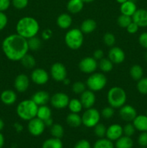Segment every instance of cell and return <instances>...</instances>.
Instances as JSON below:
<instances>
[{
  "mask_svg": "<svg viewBox=\"0 0 147 148\" xmlns=\"http://www.w3.org/2000/svg\"><path fill=\"white\" fill-rule=\"evenodd\" d=\"M144 57H145V59L147 61V51L145 53V55H144Z\"/></svg>",
  "mask_w": 147,
  "mask_h": 148,
  "instance_id": "6125c7cd",
  "label": "cell"
},
{
  "mask_svg": "<svg viewBox=\"0 0 147 148\" xmlns=\"http://www.w3.org/2000/svg\"><path fill=\"white\" fill-rule=\"evenodd\" d=\"M103 56L104 53L103 51H102V50H101V49H97V50H95L93 53V58L95 59H96L97 61H99L100 59H102V58H103Z\"/></svg>",
  "mask_w": 147,
  "mask_h": 148,
  "instance_id": "f5cc1de1",
  "label": "cell"
},
{
  "mask_svg": "<svg viewBox=\"0 0 147 148\" xmlns=\"http://www.w3.org/2000/svg\"><path fill=\"white\" fill-rule=\"evenodd\" d=\"M97 28V23L93 19H86L82 23L80 30L84 34L92 33Z\"/></svg>",
  "mask_w": 147,
  "mask_h": 148,
  "instance_id": "d4e9b609",
  "label": "cell"
},
{
  "mask_svg": "<svg viewBox=\"0 0 147 148\" xmlns=\"http://www.w3.org/2000/svg\"><path fill=\"white\" fill-rule=\"evenodd\" d=\"M4 121H3V120L0 118V132H1V131H2L3 129H4Z\"/></svg>",
  "mask_w": 147,
  "mask_h": 148,
  "instance_id": "6f0895ef",
  "label": "cell"
},
{
  "mask_svg": "<svg viewBox=\"0 0 147 148\" xmlns=\"http://www.w3.org/2000/svg\"><path fill=\"white\" fill-rule=\"evenodd\" d=\"M128 1V0H116V1L118 3H119V4H122V3H124L125 2V1Z\"/></svg>",
  "mask_w": 147,
  "mask_h": 148,
  "instance_id": "91938a15",
  "label": "cell"
},
{
  "mask_svg": "<svg viewBox=\"0 0 147 148\" xmlns=\"http://www.w3.org/2000/svg\"><path fill=\"white\" fill-rule=\"evenodd\" d=\"M52 111L50 108L47 105H43L38 106L37 112V116L40 119L43 120V121L47 120L48 119L51 118Z\"/></svg>",
  "mask_w": 147,
  "mask_h": 148,
  "instance_id": "f1b7e54d",
  "label": "cell"
},
{
  "mask_svg": "<svg viewBox=\"0 0 147 148\" xmlns=\"http://www.w3.org/2000/svg\"><path fill=\"white\" fill-rule=\"evenodd\" d=\"M62 82H63L64 85H69V84L70 83V80H69V79H68V78H66Z\"/></svg>",
  "mask_w": 147,
  "mask_h": 148,
  "instance_id": "680465c9",
  "label": "cell"
},
{
  "mask_svg": "<svg viewBox=\"0 0 147 148\" xmlns=\"http://www.w3.org/2000/svg\"><path fill=\"white\" fill-rule=\"evenodd\" d=\"M40 30V25L34 17L26 16L20 18L16 24V32L25 39L36 36Z\"/></svg>",
  "mask_w": 147,
  "mask_h": 148,
  "instance_id": "7a4b0ae2",
  "label": "cell"
},
{
  "mask_svg": "<svg viewBox=\"0 0 147 148\" xmlns=\"http://www.w3.org/2000/svg\"><path fill=\"white\" fill-rule=\"evenodd\" d=\"M146 116H147V111H146Z\"/></svg>",
  "mask_w": 147,
  "mask_h": 148,
  "instance_id": "e7e4bbea",
  "label": "cell"
},
{
  "mask_svg": "<svg viewBox=\"0 0 147 148\" xmlns=\"http://www.w3.org/2000/svg\"><path fill=\"white\" fill-rule=\"evenodd\" d=\"M137 116V111L133 106L131 105H124L120 108L119 116L123 121L131 122Z\"/></svg>",
  "mask_w": 147,
  "mask_h": 148,
  "instance_id": "5bb4252c",
  "label": "cell"
},
{
  "mask_svg": "<svg viewBox=\"0 0 147 148\" xmlns=\"http://www.w3.org/2000/svg\"><path fill=\"white\" fill-rule=\"evenodd\" d=\"M46 127L44 121L37 117L28 121L27 130L29 133L34 137H38L41 135L44 132Z\"/></svg>",
  "mask_w": 147,
  "mask_h": 148,
  "instance_id": "30bf717a",
  "label": "cell"
},
{
  "mask_svg": "<svg viewBox=\"0 0 147 148\" xmlns=\"http://www.w3.org/2000/svg\"><path fill=\"white\" fill-rule=\"evenodd\" d=\"M70 99L64 92H56L50 97V102L52 106L56 109H63L68 107Z\"/></svg>",
  "mask_w": 147,
  "mask_h": 148,
  "instance_id": "9c48e42d",
  "label": "cell"
},
{
  "mask_svg": "<svg viewBox=\"0 0 147 148\" xmlns=\"http://www.w3.org/2000/svg\"><path fill=\"white\" fill-rule=\"evenodd\" d=\"M141 148H147V147H141Z\"/></svg>",
  "mask_w": 147,
  "mask_h": 148,
  "instance_id": "be15d7a7",
  "label": "cell"
},
{
  "mask_svg": "<svg viewBox=\"0 0 147 148\" xmlns=\"http://www.w3.org/2000/svg\"><path fill=\"white\" fill-rule=\"evenodd\" d=\"M14 127L17 132H20L22 131L23 130L22 126L20 123H15V124H14Z\"/></svg>",
  "mask_w": 147,
  "mask_h": 148,
  "instance_id": "11a10c76",
  "label": "cell"
},
{
  "mask_svg": "<svg viewBox=\"0 0 147 148\" xmlns=\"http://www.w3.org/2000/svg\"><path fill=\"white\" fill-rule=\"evenodd\" d=\"M130 76L131 77L134 81L138 82L139 79H141L143 77L144 75V69L141 67V66L138 64H134L130 68L129 71Z\"/></svg>",
  "mask_w": 147,
  "mask_h": 148,
  "instance_id": "83f0119b",
  "label": "cell"
},
{
  "mask_svg": "<svg viewBox=\"0 0 147 148\" xmlns=\"http://www.w3.org/2000/svg\"><path fill=\"white\" fill-rule=\"evenodd\" d=\"M29 0H12V4L17 10H23L28 5Z\"/></svg>",
  "mask_w": 147,
  "mask_h": 148,
  "instance_id": "ee69618b",
  "label": "cell"
},
{
  "mask_svg": "<svg viewBox=\"0 0 147 148\" xmlns=\"http://www.w3.org/2000/svg\"><path fill=\"white\" fill-rule=\"evenodd\" d=\"M138 43L144 49H147V32H144L138 37Z\"/></svg>",
  "mask_w": 147,
  "mask_h": 148,
  "instance_id": "7dc6e473",
  "label": "cell"
},
{
  "mask_svg": "<svg viewBox=\"0 0 147 148\" xmlns=\"http://www.w3.org/2000/svg\"><path fill=\"white\" fill-rule=\"evenodd\" d=\"M138 143L141 147H147V132H142L139 134Z\"/></svg>",
  "mask_w": 147,
  "mask_h": 148,
  "instance_id": "f6af8a7d",
  "label": "cell"
},
{
  "mask_svg": "<svg viewBox=\"0 0 147 148\" xmlns=\"http://www.w3.org/2000/svg\"><path fill=\"white\" fill-rule=\"evenodd\" d=\"M98 66L96 59L91 56L83 58L79 63V69L82 72L85 74H92L95 72Z\"/></svg>",
  "mask_w": 147,
  "mask_h": 148,
  "instance_id": "8fae6325",
  "label": "cell"
},
{
  "mask_svg": "<svg viewBox=\"0 0 147 148\" xmlns=\"http://www.w3.org/2000/svg\"><path fill=\"white\" fill-rule=\"evenodd\" d=\"M82 1H83L84 3H91V2H93V1H95V0H82Z\"/></svg>",
  "mask_w": 147,
  "mask_h": 148,
  "instance_id": "94428289",
  "label": "cell"
},
{
  "mask_svg": "<svg viewBox=\"0 0 147 148\" xmlns=\"http://www.w3.org/2000/svg\"><path fill=\"white\" fill-rule=\"evenodd\" d=\"M30 86V78L25 74H19L14 81V87L19 92H24Z\"/></svg>",
  "mask_w": 147,
  "mask_h": 148,
  "instance_id": "9a60e30c",
  "label": "cell"
},
{
  "mask_svg": "<svg viewBox=\"0 0 147 148\" xmlns=\"http://www.w3.org/2000/svg\"><path fill=\"white\" fill-rule=\"evenodd\" d=\"M27 44H28L29 51L31 50L33 51H37L41 47V40L37 37V36L32 37L27 39Z\"/></svg>",
  "mask_w": 147,
  "mask_h": 148,
  "instance_id": "e575fe53",
  "label": "cell"
},
{
  "mask_svg": "<svg viewBox=\"0 0 147 148\" xmlns=\"http://www.w3.org/2000/svg\"><path fill=\"white\" fill-rule=\"evenodd\" d=\"M30 79L37 85H45L49 80V74L43 68H35L32 71Z\"/></svg>",
  "mask_w": 147,
  "mask_h": 148,
  "instance_id": "7c38bea8",
  "label": "cell"
},
{
  "mask_svg": "<svg viewBox=\"0 0 147 148\" xmlns=\"http://www.w3.org/2000/svg\"><path fill=\"white\" fill-rule=\"evenodd\" d=\"M107 128L103 124L98 123L95 127H94V133L95 136H97L99 138H103L106 136Z\"/></svg>",
  "mask_w": 147,
  "mask_h": 148,
  "instance_id": "f35d334b",
  "label": "cell"
},
{
  "mask_svg": "<svg viewBox=\"0 0 147 148\" xmlns=\"http://www.w3.org/2000/svg\"><path fill=\"white\" fill-rule=\"evenodd\" d=\"M37 109L38 106L33 100H24L17 105L16 113L22 120L28 121L37 116Z\"/></svg>",
  "mask_w": 147,
  "mask_h": 148,
  "instance_id": "3957f363",
  "label": "cell"
},
{
  "mask_svg": "<svg viewBox=\"0 0 147 148\" xmlns=\"http://www.w3.org/2000/svg\"><path fill=\"white\" fill-rule=\"evenodd\" d=\"M50 74L53 79L56 82H63L67 78V69L61 62H56L50 66Z\"/></svg>",
  "mask_w": 147,
  "mask_h": 148,
  "instance_id": "ba28073f",
  "label": "cell"
},
{
  "mask_svg": "<svg viewBox=\"0 0 147 148\" xmlns=\"http://www.w3.org/2000/svg\"><path fill=\"white\" fill-rule=\"evenodd\" d=\"M101 114L98 110L93 107L85 110L82 116V124L86 128H94L99 123Z\"/></svg>",
  "mask_w": 147,
  "mask_h": 148,
  "instance_id": "52a82bcc",
  "label": "cell"
},
{
  "mask_svg": "<svg viewBox=\"0 0 147 148\" xmlns=\"http://www.w3.org/2000/svg\"><path fill=\"white\" fill-rule=\"evenodd\" d=\"M138 29L139 27L138 26V25L135 24L134 22L132 21V23H131L129 24V25L126 27V30L128 33L130 34H135L138 31Z\"/></svg>",
  "mask_w": 147,
  "mask_h": 148,
  "instance_id": "681fc988",
  "label": "cell"
},
{
  "mask_svg": "<svg viewBox=\"0 0 147 148\" xmlns=\"http://www.w3.org/2000/svg\"><path fill=\"white\" fill-rule=\"evenodd\" d=\"M120 10L121 14L132 17L135 12L137 10L136 4H135V1H132V0H128L120 4Z\"/></svg>",
  "mask_w": 147,
  "mask_h": 148,
  "instance_id": "44dd1931",
  "label": "cell"
},
{
  "mask_svg": "<svg viewBox=\"0 0 147 148\" xmlns=\"http://www.w3.org/2000/svg\"><path fill=\"white\" fill-rule=\"evenodd\" d=\"M133 141L131 137L127 136H122L115 141V148H133Z\"/></svg>",
  "mask_w": 147,
  "mask_h": 148,
  "instance_id": "4316f807",
  "label": "cell"
},
{
  "mask_svg": "<svg viewBox=\"0 0 147 148\" xmlns=\"http://www.w3.org/2000/svg\"><path fill=\"white\" fill-rule=\"evenodd\" d=\"M135 128L134 127L133 123L128 122V124H125L123 127H122V132H123V134L127 137H131L135 132Z\"/></svg>",
  "mask_w": 147,
  "mask_h": 148,
  "instance_id": "b9f144b4",
  "label": "cell"
},
{
  "mask_svg": "<svg viewBox=\"0 0 147 148\" xmlns=\"http://www.w3.org/2000/svg\"><path fill=\"white\" fill-rule=\"evenodd\" d=\"M136 88L138 92L143 95H147V77H142L138 81Z\"/></svg>",
  "mask_w": 147,
  "mask_h": 148,
  "instance_id": "ab89813d",
  "label": "cell"
},
{
  "mask_svg": "<svg viewBox=\"0 0 147 148\" xmlns=\"http://www.w3.org/2000/svg\"><path fill=\"white\" fill-rule=\"evenodd\" d=\"M31 99L37 104L38 106L43 105H47L50 101V97L48 92L45 90H39L35 92L31 97Z\"/></svg>",
  "mask_w": 147,
  "mask_h": 148,
  "instance_id": "ffe728a7",
  "label": "cell"
},
{
  "mask_svg": "<svg viewBox=\"0 0 147 148\" xmlns=\"http://www.w3.org/2000/svg\"><path fill=\"white\" fill-rule=\"evenodd\" d=\"M114 113H115L114 108L110 106L105 107V108L101 111L100 114L101 116L103 117L104 119H109L112 118V117L113 116Z\"/></svg>",
  "mask_w": 147,
  "mask_h": 148,
  "instance_id": "7bdbcfd3",
  "label": "cell"
},
{
  "mask_svg": "<svg viewBox=\"0 0 147 148\" xmlns=\"http://www.w3.org/2000/svg\"><path fill=\"white\" fill-rule=\"evenodd\" d=\"M50 128V133L53 137L61 139L63 137L64 129L60 124H53Z\"/></svg>",
  "mask_w": 147,
  "mask_h": 148,
  "instance_id": "d6a6232c",
  "label": "cell"
},
{
  "mask_svg": "<svg viewBox=\"0 0 147 148\" xmlns=\"http://www.w3.org/2000/svg\"><path fill=\"white\" fill-rule=\"evenodd\" d=\"M79 100L84 108L87 109V108H92L96 102V96H95V92L90 90H86L84 92L81 94Z\"/></svg>",
  "mask_w": 147,
  "mask_h": 148,
  "instance_id": "2e32d148",
  "label": "cell"
},
{
  "mask_svg": "<svg viewBox=\"0 0 147 148\" xmlns=\"http://www.w3.org/2000/svg\"><path fill=\"white\" fill-rule=\"evenodd\" d=\"M107 100L111 107L120 108L124 106L127 101V95L124 89L120 87H112L107 94Z\"/></svg>",
  "mask_w": 147,
  "mask_h": 148,
  "instance_id": "277c9868",
  "label": "cell"
},
{
  "mask_svg": "<svg viewBox=\"0 0 147 148\" xmlns=\"http://www.w3.org/2000/svg\"><path fill=\"white\" fill-rule=\"evenodd\" d=\"M115 36L112 33H106L103 36V42L108 47H112L115 44Z\"/></svg>",
  "mask_w": 147,
  "mask_h": 148,
  "instance_id": "60d3db41",
  "label": "cell"
},
{
  "mask_svg": "<svg viewBox=\"0 0 147 148\" xmlns=\"http://www.w3.org/2000/svg\"><path fill=\"white\" fill-rule=\"evenodd\" d=\"M56 24L61 29L66 30L69 28L72 24V17L68 13H62L58 16Z\"/></svg>",
  "mask_w": 147,
  "mask_h": 148,
  "instance_id": "7402d4cb",
  "label": "cell"
},
{
  "mask_svg": "<svg viewBox=\"0 0 147 148\" xmlns=\"http://www.w3.org/2000/svg\"><path fill=\"white\" fill-rule=\"evenodd\" d=\"M108 82L106 76L100 72L90 74L86 82V85L89 90L93 92H99L105 88Z\"/></svg>",
  "mask_w": 147,
  "mask_h": 148,
  "instance_id": "8992f818",
  "label": "cell"
},
{
  "mask_svg": "<svg viewBox=\"0 0 147 148\" xmlns=\"http://www.w3.org/2000/svg\"><path fill=\"white\" fill-rule=\"evenodd\" d=\"M93 148H115L112 141L108 138H99L93 145Z\"/></svg>",
  "mask_w": 147,
  "mask_h": 148,
  "instance_id": "d590c367",
  "label": "cell"
},
{
  "mask_svg": "<svg viewBox=\"0 0 147 148\" xmlns=\"http://www.w3.org/2000/svg\"><path fill=\"white\" fill-rule=\"evenodd\" d=\"M10 0H0V12H4L10 8L11 5Z\"/></svg>",
  "mask_w": 147,
  "mask_h": 148,
  "instance_id": "f907efd6",
  "label": "cell"
},
{
  "mask_svg": "<svg viewBox=\"0 0 147 148\" xmlns=\"http://www.w3.org/2000/svg\"><path fill=\"white\" fill-rule=\"evenodd\" d=\"M8 23V18L6 14L3 12H0V31L4 30Z\"/></svg>",
  "mask_w": 147,
  "mask_h": 148,
  "instance_id": "bcb514c9",
  "label": "cell"
},
{
  "mask_svg": "<svg viewBox=\"0 0 147 148\" xmlns=\"http://www.w3.org/2000/svg\"><path fill=\"white\" fill-rule=\"evenodd\" d=\"M84 4V2L82 0H69L66 4V8L71 14H77L83 10Z\"/></svg>",
  "mask_w": 147,
  "mask_h": 148,
  "instance_id": "cb8c5ba5",
  "label": "cell"
},
{
  "mask_svg": "<svg viewBox=\"0 0 147 148\" xmlns=\"http://www.w3.org/2000/svg\"><path fill=\"white\" fill-rule=\"evenodd\" d=\"M11 148H16V147H11Z\"/></svg>",
  "mask_w": 147,
  "mask_h": 148,
  "instance_id": "03108f58",
  "label": "cell"
},
{
  "mask_svg": "<svg viewBox=\"0 0 147 148\" xmlns=\"http://www.w3.org/2000/svg\"><path fill=\"white\" fill-rule=\"evenodd\" d=\"M135 130L139 132H147V116L146 115H137L132 121Z\"/></svg>",
  "mask_w": 147,
  "mask_h": 148,
  "instance_id": "603a6c76",
  "label": "cell"
},
{
  "mask_svg": "<svg viewBox=\"0 0 147 148\" xmlns=\"http://www.w3.org/2000/svg\"><path fill=\"white\" fill-rule=\"evenodd\" d=\"M44 123H45V125H46V127H50L53 124H54V123H53L52 117L50 119H48L46 120V121H44Z\"/></svg>",
  "mask_w": 147,
  "mask_h": 148,
  "instance_id": "db71d44e",
  "label": "cell"
},
{
  "mask_svg": "<svg viewBox=\"0 0 147 148\" xmlns=\"http://www.w3.org/2000/svg\"><path fill=\"white\" fill-rule=\"evenodd\" d=\"M123 134L122 127L118 124H111L107 128L106 138L109 139L111 141H116L117 140L122 137Z\"/></svg>",
  "mask_w": 147,
  "mask_h": 148,
  "instance_id": "e0dca14e",
  "label": "cell"
},
{
  "mask_svg": "<svg viewBox=\"0 0 147 148\" xmlns=\"http://www.w3.org/2000/svg\"><path fill=\"white\" fill-rule=\"evenodd\" d=\"M42 148H63V143L61 139L52 137L43 142Z\"/></svg>",
  "mask_w": 147,
  "mask_h": 148,
  "instance_id": "f546056e",
  "label": "cell"
},
{
  "mask_svg": "<svg viewBox=\"0 0 147 148\" xmlns=\"http://www.w3.org/2000/svg\"><path fill=\"white\" fill-rule=\"evenodd\" d=\"M86 84L81 81H77L71 85V90L74 93L76 94V95H81L82 92L86 90Z\"/></svg>",
  "mask_w": 147,
  "mask_h": 148,
  "instance_id": "74e56055",
  "label": "cell"
},
{
  "mask_svg": "<svg viewBox=\"0 0 147 148\" xmlns=\"http://www.w3.org/2000/svg\"><path fill=\"white\" fill-rule=\"evenodd\" d=\"M52 35H53V32L50 29H46V30H43V33H42V38L44 40H48L52 37Z\"/></svg>",
  "mask_w": 147,
  "mask_h": 148,
  "instance_id": "816d5d0a",
  "label": "cell"
},
{
  "mask_svg": "<svg viewBox=\"0 0 147 148\" xmlns=\"http://www.w3.org/2000/svg\"><path fill=\"white\" fill-rule=\"evenodd\" d=\"M113 63L108 58H102L99 61L98 66L103 72H110L113 69Z\"/></svg>",
  "mask_w": 147,
  "mask_h": 148,
  "instance_id": "836d02e7",
  "label": "cell"
},
{
  "mask_svg": "<svg viewBox=\"0 0 147 148\" xmlns=\"http://www.w3.org/2000/svg\"><path fill=\"white\" fill-rule=\"evenodd\" d=\"M132 20L139 27H147V10L145 9H137L132 16Z\"/></svg>",
  "mask_w": 147,
  "mask_h": 148,
  "instance_id": "ac0fdd59",
  "label": "cell"
},
{
  "mask_svg": "<svg viewBox=\"0 0 147 148\" xmlns=\"http://www.w3.org/2000/svg\"><path fill=\"white\" fill-rule=\"evenodd\" d=\"M132 17L121 14L117 19V23L122 28H126L131 23H132Z\"/></svg>",
  "mask_w": 147,
  "mask_h": 148,
  "instance_id": "8d00e7d4",
  "label": "cell"
},
{
  "mask_svg": "<svg viewBox=\"0 0 147 148\" xmlns=\"http://www.w3.org/2000/svg\"><path fill=\"white\" fill-rule=\"evenodd\" d=\"M66 123L68 125L73 128H77L82 124V116L79 114L71 113L69 114L66 118Z\"/></svg>",
  "mask_w": 147,
  "mask_h": 148,
  "instance_id": "484cf974",
  "label": "cell"
},
{
  "mask_svg": "<svg viewBox=\"0 0 147 148\" xmlns=\"http://www.w3.org/2000/svg\"><path fill=\"white\" fill-rule=\"evenodd\" d=\"M74 148H92L91 144L88 140H81L75 144Z\"/></svg>",
  "mask_w": 147,
  "mask_h": 148,
  "instance_id": "c3c4849f",
  "label": "cell"
},
{
  "mask_svg": "<svg viewBox=\"0 0 147 148\" xmlns=\"http://www.w3.org/2000/svg\"><path fill=\"white\" fill-rule=\"evenodd\" d=\"M66 46L71 50L80 49L84 43V33L79 28H72L68 30L64 36Z\"/></svg>",
  "mask_w": 147,
  "mask_h": 148,
  "instance_id": "5b68a950",
  "label": "cell"
},
{
  "mask_svg": "<svg viewBox=\"0 0 147 148\" xmlns=\"http://www.w3.org/2000/svg\"><path fill=\"white\" fill-rule=\"evenodd\" d=\"M4 137L1 132H0V148H2L4 145Z\"/></svg>",
  "mask_w": 147,
  "mask_h": 148,
  "instance_id": "9f6ffc18",
  "label": "cell"
},
{
  "mask_svg": "<svg viewBox=\"0 0 147 148\" xmlns=\"http://www.w3.org/2000/svg\"><path fill=\"white\" fill-rule=\"evenodd\" d=\"M20 62L21 64L27 69H33L36 65L35 59L33 57V56H32L31 54H29L28 53L24 55Z\"/></svg>",
  "mask_w": 147,
  "mask_h": 148,
  "instance_id": "4dcf8cb0",
  "label": "cell"
},
{
  "mask_svg": "<svg viewBox=\"0 0 147 148\" xmlns=\"http://www.w3.org/2000/svg\"><path fill=\"white\" fill-rule=\"evenodd\" d=\"M108 59L113 63V64H120L125 61V53L121 48L112 46L108 52Z\"/></svg>",
  "mask_w": 147,
  "mask_h": 148,
  "instance_id": "4fadbf2b",
  "label": "cell"
},
{
  "mask_svg": "<svg viewBox=\"0 0 147 148\" xmlns=\"http://www.w3.org/2000/svg\"><path fill=\"white\" fill-rule=\"evenodd\" d=\"M68 108L71 112L76 113V114H79L84 108L80 100L76 98H74L69 101Z\"/></svg>",
  "mask_w": 147,
  "mask_h": 148,
  "instance_id": "1f68e13d",
  "label": "cell"
},
{
  "mask_svg": "<svg viewBox=\"0 0 147 148\" xmlns=\"http://www.w3.org/2000/svg\"><path fill=\"white\" fill-rule=\"evenodd\" d=\"M1 49L9 60L18 62L28 53L27 40L17 33L11 34L3 40Z\"/></svg>",
  "mask_w": 147,
  "mask_h": 148,
  "instance_id": "6da1fadb",
  "label": "cell"
},
{
  "mask_svg": "<svg viewBox=\"0 0 147 148\" xmlns=\"http://www.w3.org/2000/svg\"><path fill=\"white\" fill-rule=\"evenodd\" d=\"M17 96L16 92L12 90H5L0 95V100L4 105L12 106L17 101Z\"/></svg>",
  "mask_w": 147,
  "mask_h": 148,
  "instance_id": "d6986e66",
  "label": "cell"
}]
</instances>
